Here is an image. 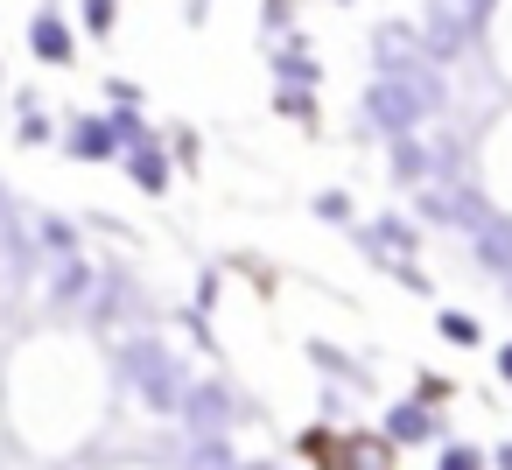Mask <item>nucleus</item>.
I'll return each instance as SVG.
<instances>
[{
    "instance_id": "2",
    "label": "nucleus",
    "mask_w": 512,
    "mask_h": 470,
    "mask_svg": "<svg viewBox=\"0 0 512 470\" xmlns=\"http://www.w3.org/2000/svg\"><path fill=\"white\" fill-rule=\"evenodd\" d=\"M393 435H400V442L428 435V414H421V407H400V414H393Z\"/></svg>"
},
{
    "instance_id": "4",
    "label": "nucleus",
    "mask_w": 512,
    "mask_h": 470,
    "mask_svg": "<svg viewBox=\"0 0 512 470\" xmlns=\"http://www.w3.org/2000/svg\"><path fill=\"white\" fill-rule=\"evenodd\" d=\"M379 57L400 64V57H407V29H386V36H379Z\"/></svg>"
},
{
    "instance_id": "3",
    "label": "nucleus",
    "mask_w": 512,
    "mask_h": 470,
    "mask_svg": "<svg viewBox=\"0 0 512 470\" xmlns=\"http://www.w3.org/2000/svg\"><path fill=\"white\" fill-rule=\"evenodd\" d=\"M442 337H449V344H477V323H470V316H442Z\"/></svg>"
},
{
    "instance_id": "5",
    "label": "nucleus",
    "mask_w": 512,
    "mask_h": 470,
    "mask_svg": "<svg viewBox=\"0 0 512 470\" xmlns=\"http://www.w3.org/2000/svg\"><path fill=\"white\" fill-rule=\"evenodd\" d=\"M498 365H505V379H512V344H505V358H498Z\"/></svg>"
},
{
    "instance_id": "1",
    "label": "nucleus",
    "mask_w": 512,
    "mask_h": 470,
    "mask_svg": "<svg viewBox=\"0 0 512 470\" xmlns=\"http://www.w3.org/2000/svg\"><path fill=\"white\" fill-rule=\"evenodd\" d=\"M435 106V85L428 78H386L379 92H372V120L379 127H407V120H421Z\"/></svg>"
}]
</instances>
